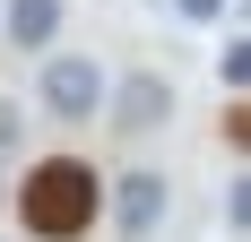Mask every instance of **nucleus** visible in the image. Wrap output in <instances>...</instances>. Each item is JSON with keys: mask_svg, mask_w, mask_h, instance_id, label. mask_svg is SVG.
I'll list each match as a JSON object with an SVG mask.
<instances>
[{"mask_svg": "<svg viewBox=\"0 0 251 242\" xmlns=\"http://www.w3.org/2000/svg\"><path fill=\"white\" fill-rule=\"evenodd\" d=\"M0 26H9V44H18V52H44L52 35H61V0H9Z\"/></svg>", "mask_w": 251, "mask_h": 242, "instance_id": "nucleus-5", "label": "nucleus"}, {"mask_svg": "<svg viewBox=\"0 0 251 242\" xmlns=\"http://www.w3.org/2000/svg\"><path fill=\"white\" fill-rule=\"evenodd\" d=\"M104 113H113V130H165L174 121V78H156V70H130L122 87H104Z\"/></svg>", "mask_w": 251, "mask_h": 242, "instance_id": "nucleus-3", "label": "nucleus"}, {"mask_svg": "<svg viewBox=\"0 0 251 242\" xmlns=\"http://www.w3.org/2000/svg\"><path fill=\"white\" fill-rule=\"evenodd\" d=\"M44 113L52 121H96L104 113V70L87 52H52L44 61Z\"/></svg>", "mask_w": 251, "mask_h": 242, "instance_id": "nucleus-2", "label": "nucleus"}, {"mask_svg": "<svg viewBox=\"0 0 251 242\" xmlns=\"http://www.w3.org/2000/svg\"><path fill=\"white\" fill-rule=\"evenodd\" d=\"M104 217V173L87 156H44V165H26L18 182V225L35 242H78L87 225Z\"/></svg>", "mask_w": 251, "mask_h": 242, "instance_id": "nucleus-1", "label": "nucleus"}, {"mask_svg": "<svg viewBox=\"0 0 251 242\" xmlns=\"http://www.w3.org/2000/svg\"><path fill=\"white\" fill-rule=\"evenodd\" d=\"M217 70H226V87H243V78H251V35H226V52H217Z\"/></svg>", "mask_w": 251, "mask_h": 242, "instance_id": "nucleus-6", "label": "nucleus"}, {"mask_svg": "<svg viewBox=\"0 0 251 242\" xmlns=\"http://www.w3.org/2000/svg\"><path fill=\"white\" fill-rule=\"evenodd\" d=\"M9 139H18V104H0V147H9Z\"/></svg>", "mask_w": 251, "mask_h": 242, "instance_id": "nucleus-9", "label": "nucleus"}, {"mask_svg": "<svg viewBox=\"0 0 251 242\" xmlns=\"http://www.w3.org/2000/svg\"><path fill=\"white\" fill-rule=\"evenodd\" d=\"M113 225H122V242H148L165 225V173H122L113 182Z\"/></svg>", "mask_w": 251, "mask_h": 242, "instance_id": "nucleus-4", "label": "nucleus"}, {"mask_svg": "<svg viewBox=\"0 0 251 242\" xmlns=\"http://www.w3.org/2000/svg\"><path fill=\"white\" fill-rule=\"evenodd\" d=\"M226 225H234V234L251 225V182H226Z\"/></svg>", "mask_w": 251, "mask_h": 242, "instance_id": "nucleus-7", "label": "nucleus"}, {"mask_svg": "<svg viewBox=\"0 0 251 242\" xmlns=\"http://www.w3.org/2000/svg\"><path fill=\"white\" fill-rule=\"evenodd\" d=\"M174 9H182L191 26H217V18H226V0H174Z\"/></svg>", "mask_w": 251, "mask_h": 242, "instance_id": "nucleus-8", "label": "nucleus"}]
</instances>
